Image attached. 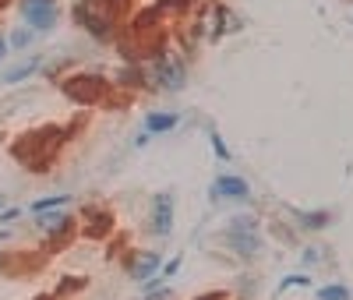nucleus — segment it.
<instances>
[{"instance_id": "1", "label": "nucleus", "mask_w": 353, "mask_h": 300, "mask_svg": "<svg viewBox=\"0 0 353 300\" xmlns=\"http://www.w3.org/2000/svg\"><path fill=\"white\" fill-rule=\"evenodd\" d=\"M188 78H191V71H188L184 53L163 50L159 57L149 60V85L159 88V92H170V96H173V92H184V88H188Z\"/></svg>"}, {"instance_id": "2", "label": "nucleus", "mask_w": 353, "mask_h": 300, "mask_svg": "<svg viewBox=\"0 0 353 300\" xmlns=\"http://www.w3.org/2000/svg\"><path fill=\"white\" fill-rule=\"evenodd\" d=\"M71 14H74V21H78L92 39H99V43H110V39H113L117 11H113L110 0H78Z\"/></svg>"}, {"instance_id": "3", "label": "nucleus", "mask_w": 353, "mask_h": 300, "mask_svg": "<svg viewBox=\"0 0 353 300\" xmlns=\"http://www.w3.org/2000/svg\"><path fill=\"white\" fill-rule=\"evenodd\" d=\"M18 18L36 36H50L61 25L64 8H61V0H18Z\"/></svg>"}, {"instance_id": "4", "label": "nucleus", "mask_w": 353, "mask_h": 300, "mask_svg": "<svg viewBox=\"0 0 353 300\" xmlns=\"http://www.w3.org/2000/svg\"><path fill=\"white\" fill-rule=\"evenodd\" d=\"M223 244L237 258H258L261 251V230H244V226H223Z\"/></svg>"}, {"instance_id": "5", "label": "nucleus", "mask_w": 353, "mask_h": 300, "mask_svg": "<svg viewBox=\"0 0 353 300\" xmlns=\"http://www.w3.org/2000/svg\"><path fill=\"white\" fill-rule=\"evenodd\" d=\"M209 198H216V201H251V184L241 173H219L209 184Z\"/></svg>"}, {"instance_id": "6", "label": "nucleus", "mask_w": 353, "mask_h": 300, "mask_svg": "<svg viewBox=\"0 0 353 300\" xmlns=\"http://www.w3.org/2000/svg\"><path fill=\"white\" fill-rule=\"evenodd\" d=\"M173 212H176V198H173L170 191H159V194L152 198V212H149V230H152L159 240H166V237L173 233Z\"/></svg>"}, {"instance_id": "7", "label": "nucleus", "mask_w": 353, "mask_h": 300, "mask_svg": "<svg viewBox=\"0 0 353 300\" xmlns=\"http://www.w3.org/2000/svg\"><path fill=\"white\" fill-rule=\"evenodd\" d=\"M36 226H39V233L46 237V240H64V237H71L74 233V226H78V219L71 216V212H43V216H36Z\"/></svg>"}, {"instance_id": "8", "label": "nucleus", "mask_w": 353, "mask_h": 300, "mask_svg": "<svg viewBox=\"0 0 353 300\" xmlns=\"http://www.w3.org/2000/svg\"><path fill=\"white\" fill-rule=\"evenodd\" d=\"M159 272H163V254H159V251H138L134 261L128 265V276H131L134 283H149V279H156Z\"/></svg>"}, {"instance_id": "9", "label": "nucleus", "mask_w": 353, "mask_h": 300, "mask_svg": "<svg viewBox=\"0 0 353 300\" xmlns=\"http://www.w3.org/2000/svg\"><path fill=\"white\" fill-rule=\"evenodd\" d=\"M212 14H216V21H209V32H205V36H209V43H219L223 36H237L241 28H244V21L233 14L230 8H223V4H216Z\"/></svg>"}, {"instance_id": "10", "label": "nucleus", "mask_w": 353, "mask_h": 300, "mask_svg": "<svg viewBox=\"0 0 353 300\" xmlns=\"http://www.w3.org/2000/svg\"><path fill=\"white\" fill-rule=\"evenodd\" d=\"M290 216H293V223H297V230H304V233H321L332 223L329 208H290Z\"/></svg>"}, {"instance_id": "11", "label": "nucleus", "mask_w": 353, "mask_h": 300, "mask_svg": "<svg viewBox=\"0 0 353 300\" xmlns=\"http://www.w3.org/2000/svg\"><path fill=\"white\" fill-rule=\"evenodd\" d=\"M39 68H43V57L28 53V57H21V60H18V64H11V68L0 71V81H4V85H21L25 78H32Z\"/></svg>"}, {"instance_id": "12", "label": "nucleus", "mask_w": 353, "mask_h": 300, "mask_svg": "<svg viewBox=\"0 0 353 300\" xmlns=\"http://www.w3.org/2000/svg\"><path fill=\"white\" fill-rule=\"evenodd\" d=\"M176 124H181V113L159 110V113L145 117V134H170V131H176Z\"/></svg>"}, {"instance_id": "13", "label": "nucleus", "mask_w": 353, "mask_h": 300, "mask_svg": "<svg viewBox=\"0 0 353 300\" xmlns=\"http://www.w3.org/2000/svg\"><path fill=\"white\" fill-rule=\"evenodd\" d=\"M71 201V194H46V198H36L28 205V212L32 216H43V212H53V208H64Z\"/></svg>"}, {"instance_id": "14", "label": "nucleus", "mask_w": 353, "mask_h": 300, "mask_svg": "<svg viewBox=\"0 0 353 300\" xmlns=\"http://www.w3.org/2000/svg\"><path fill=\"white\" fill-rule=\"evenodd\" d=\"M39 36L32 32V28H25V25H18V28H11V32H8V50H28V46H32Z\"/></svg>"}, {"instance_id": "15", "label": "nucleus", "mask_w": 353, "mask_h": 300, "mask_svg": "<svg viewBox=\"0 0 353 300\" xmlns=\"http://www.w3.org/2000/svg\"><path fill=\"white\" fill-rule=\"evenodd\" d=\"M318 300H353V293L343 283H325V286H318Z\"/></svg>"}, {"instance_id": "16", "label": "nucleus", "mask_w": 353, "mask_h": 300, "mask_svg": "<svg viewBox=\"0 0 353 300\" xmlns=\"http://www.w3.org/2000/svg\"><path fill=\"white\" fill-rule=\"evenodd\" d=\"M209 145H212V152H216V159H219V163H230V159H233V152L226 148V141H223L219 128H209Z\"/></svg>"}, {"instance_id": "17", "label": "nucleus", "mask_w": 353, "mask_h": 300, "mask_svg": "<svg viewBox=\"0 0 353 300\" xmlns=\"http://www.w3.org/2000/svg\"><path fill=\"white\" fill-rule=\"evenodd\" d=\"M293 286H297V290H301V286H311V276H307V272H290V276H283L279 293H283V290H293Z\"/></svg>"}, {"instance_id": "18", "label": "nucleus", "mask_w": 353, "mask_h": 300, "mask_svg": "<svg viewBox=\"0 0 353 300\" xmlns=\"http://www.w3.org/2000/svg\"><path fill=\"white\" fill-rule=\"evenodd\" d=\"M18 219H21V208H18V205H4V208H0V226L18 223Z\"/></svg>"}, {"instance_id": "19", "label": "nucleus", "mask_w": 353, "mask_h": 300, "mask_svg": "<svg viewBox=\"0 0 353 300\" xmlns=\"http://www.w3.org/2000/svg\"><path fill=\"white\" fill-rule=\"evenodd\" d=\"M321 258H325V251H321V248H304V251H301V261H304V265H318Z\"/></svg>"}, {"instance_id": "20", "label": "nucleus", "mask_w": 353, "mask_h": 300, "mask_svg": "<svg viewBox=\"0 0 353 300\" xmlns=\"http://www.w3.org/2000/svg\"><path fill=\"white\" fill-rule=\"evenodd\" d=\"M8 60V32H4V25H0V64Z\"/></svg>"}, {"instance_id": "21", "label": "nucleus", "mask_w": 353, "mask_h": 300, "mask_svg": "<svg viewBox=\"0 0 353 300\" xmlns=\"http://www.w3.org/2000/svg\"><path fill=\"white\" fill-rule=\"evenodd\" d=\"M176 268H181V258H173V261H163V276H173Z\"/></svg>"}, {"instance_id": "22", "label": "nucleus", "mask_w": 353, "mask_h": 300, "mask_svg": "<svg viewBox=\"0 0 353 300\" xmlns=\"http://www.w3.org/2000/svg\"><path fill=\"white\" fill-rule=\"evenodd\" d=\"M4 201H8V198H4V194H0V208H4Z\"/></svg>"}]
</instances>
